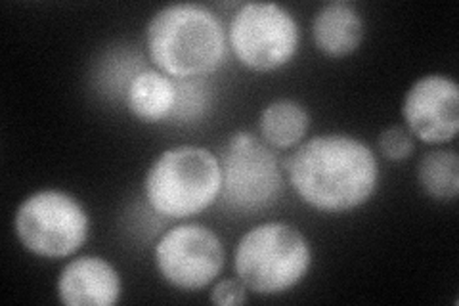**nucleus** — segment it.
Instances as JSON below:
<instances>
[{
	"label": "nucleus",
	"instance_id": "obj_1",
	"mask_svg": "<svg viewBox=\"0 0 459 306\" xmlns=\"http://www.w3.org/2000/svg\"><path fill=\"white\" fill-rule=\"evenodd\" d=\"M295 194L322 213H347L376 194L379 163L368 144L351 135H320L285 159Z\"/></svg>",
	"mask_w": 459,
	"mask_h": 306
},
{
	"label": "nucleus",
	"instance_id": "obj_2",
	"mask_svg": "<svg viewBox=\"0 0 459 306\" xmlns=\"http://www.w3.org/2000/svg\"><path fill=\"white\" fill-rule=\"evenodd\" d=\"M153 66L172 79H204L217 71L228 52L221 18L204 4L177 3L153 13L146 27Z\"/></svg>",
	"mask_w": 459,
	"mask_h": 306
},
{
	"label": "nucleus",
	"instance_id": "obj_3",
	"mask_svg": "<svg viewBox=\"0 0 459 306\" xmlns=\"http://www.w3.org/2000/svg\"><path fill=\"white\" fill-rule=\"evenodd\" d=\"M312 265V247L297 226L272 221L241 236L234 253L236 275L247 291L276 297L305 280Z\"/></svg>",
	"mask_w": 459,
	"mask_h": 306
},
{
	"label": "nucleus",
	"instance_id": "obj_4",
	"mask_svg": "<svg viewBox=\"0 0 459 306\" xmlns=\"http://www.w3.org/2000/svg\"><path fill=\"white\" fill-rule=\"evenodd\" d=\"M222 170L219 155L201 145L165 150L146 172L143 192L155 213L167 218H190L219 201Z\"/></svg>",
	"mask_w": 459,
	"mask_h": 306
},
{
	"label": "nucleus",
	"instance_id": "obj_5",
	"mask_svg": "<svg viewBox=\"0 0 459 306\" xmlns=\"http://www.w3.org/2000/svg\"><path fill=\"white\" fill-rule=\"evenodd\" d=\"M221 205L236 214H256L274 205L283 192V170L270 145L238 130L221 148Z\"/></svg>",
	"mask_w": 459,
	"mask_h": 306
},
{
	"label": "nucleus",
	"instance_id": "obj_6",
	"mask_svg": "<svg viewBox=\"0 0 459 306\" xmlns=\"http://www.w3.org/2000/svg\"><path fill=\"white\" fill-rule=\"evenodd\" d=\"M13 230L29 253L42 258L75 255L89 240L91 218L82 203L62 189H39L16 211Z\"/></svg>",
	"mask_w": 459,
	"mask_h": 306
},
{
	"label": "nucleus",
	"instance_id": "obj_7",
	"mask_svg": "<svg viewBox=\"0 0 459 306\" xmlns=\"http://www.w3.org/2000/svg\"><path fill=\"white\" fill-rule=\"evenodd\" d=\"M230 48L253 71H276L290 64L300 45L293 13L276 3L241 4L230 22Z\"/></svg>",
	"mask_w": 459,
	"mask_h": 306
},
{
	"label": "nucleus",
	"instance_id": "obj_8",
	"mask_svg": "<svg viewBox=\"0 0 459 306\" xmlns=\"http://www.w3.org/2000/svg\"><path fill=\"white\" fill-rule=\"evenodd\" d=\"M226 262L221 238L204 224L170 228L155 245V267L163 280L182 291H197L219 278Z\"/></svg>",
	"mask_w": 459,
	"mask_h": 306
},
{
	"label": "nucleus",
	"instance_id": "obj_9",
	"mask_svg": "<svg viewBox=\"0 0 459 306\" xmlns=\"http://www.w3.org/2000/svg\"><path fill=\"white\" fill-rule=\"evenodd\" d=\"M406 128L425 144H448L459 130V86L440 73L415 81L402 104Z\"/></svg>",
	"mask_w": 459,
	"mask_h": 306
},
{
	"label": "nucleus",
	"instance_id": "obj_10",
	"mask_svg": "<svg viewBox=\"0 0 459 306\" xmlns=\"http://www.w3.org/2000/svg\"><path fill=\"white\" fill-rule=\"evenodd\" d=\"M57 299L65 306H111L121 299V275L109 260L84 255L64 267L56 284Z\"/></svg>",
	"mask_w": 459,
	"mask_h": 306
},
{
	"label": "nucleus",
	"instance_id": "obj_11",
	"mask_svg": "<svg viewBox=\"0 0 459 306\" xmlns=\"http://www.w3.org/2000/svg\"><path fill=\"white\" fill-rule=\"evenodd\" d=\"M366 35L362 13L352 3L333 0L316 12L312 39L320 52L329 57H342L360 48Z\"/></svg>",
	"mask_w": 459,
	"mask_h": 306
},
{
	"label": "nucleus",
	"instance_id": "obj_12",
	"mask_svg": "<svg viewBox=\"0 0 459 306\" xmlns=\"http://www.w3.org/2000/svg\"><path fill=\"white\" fill-rule=\"evenodd\" d=\"M125 100L128 111L140 121H169L177 104V79L160 69L143 67L128 84Z\"/></svg>",
	"mask_w": 459,
	"mask_h": 306
},
{
	"label": "nucleus",
	"instance_id": "obj_13",
	"mask_svg": "<svg viewBox=\"0 0 459 306\" xmlns=\"http://www.w3.org/2000/svg\"><path fill=\"white\" fill-rule=\"evenodd\" d=\"M258 128L272 150H291L303 144L310 128V115L300 101L280 98L263 109Z\"/></svg>",
	"mask_w": 459,
	"mask_h": 306
},
{
	"label": "nucleus",
	"instance_id": "obj_14",
	"mask_svg": "<svg viewBox=\"0 0 459 306\" xmlns=\"http://www.w3.org/2000/svg\"><path fill=\"white\" fill-rule=\"evenodd\" d=\"M418 182L423 194L437 201H452L459 194V157L454 150H435L421 157Z\"/></svg>",
	"mask_w": 459,
	"mask_h": 306
},
{
	"label": "nucleus",
	"instance_id": "obj_15",
	"mask_svg": "<svg viewBox=\"0 0 459 306\" xmlns=\"http://www.w3.org/2000/svg\"><path fill=\"white\" fill-rule=\"evenodd\" d=\"M211 106V86L205 79H177V104L169 121L190 123Z\"/></svg>",
	"mask_w": 459,
	"mask_h": 306
},
{
	"label": "nucleus",
	"instance_id": "obj_16",
	"mask_svg": "<svg viewBox=\"0 0 459 306\" xmlns=\"http://www.w3.org/2000/svg\"><path fill=\"white\" fill-rule=\"evenodd\" d=\"M379 150L386 159H391V162H404V159H408L415 150L413 135L406 127L400 125L385 128L379 135Z\"/></svg>",
	"mask_w": 459,
	"mask_h": 306
},
{
	"label": "nucleus",
	"instance_id": "obj_17",
	"mask_svg": "<svg viewBox=\"0 0 459 306\" xmlns=\"http://www.w3.org/2000/svg\"><path fill=\"white\" fill-rule=\"evenodd\" d=\"M211 302L221 304V306H236V304H246L247 302V287L243 282L238 280H221L214 284L209 295Z\"/></svg>",
	"mask_w": 459,
	"mask_h": 306
}]
</instances>
